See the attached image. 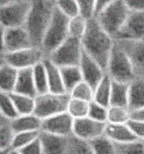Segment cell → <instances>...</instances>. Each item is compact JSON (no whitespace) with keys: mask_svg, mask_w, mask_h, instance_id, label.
<instances>
[{"mask_svg":"<svg viewBox=\"0 0 144 154\" xmlns=\"http://www.w3.org/2000/svg\"><path fill=\"white\" fill-rule=\"evenodd\" d=\"M81 42L83 51L105 70L115 39L100 26L96 18L89 19L87 30Z\"/></svg>","mask_w":144,"mask_h":154,"instance_id":"cell-1","label":"cell"},{"mask_svg":"<svg viewBox=\"0 0 144 154\" xmlns=\"http://www.w3.org/2000/svg\"><path fill=\"white\" fill-rule=\"evenodd\" d=\"M55 5L46 0H31L30 8L24 28L33 46L41 47L45 30L50 23Z\"/></svg>","mask_w":144,"mask_h":154,"instance_id":"cell-2","label":"cell"},{"mask_svg":"<svg viewBox=\"0 0 144 154\" xmlns=\"http://www.w3.org/2000/svg\"><path fill=\"white\" fill-rule=\"evenodd\" d=\"M130 14L124 0H116L99 13L94 18L113 38H116Z\"/></svg>","mask_w":144,"mask_h":154,"instance_id":"cell-3","label":"cell"},{"mask_svg":"<svg viewBox=\"0 0 144 154\" xmlns=\"http://www.w3.org/2000/svg\"><path fill=\"white\" fill-rule=\"evenodd\" d=\"M105 72L112 81L119 82L130 84L137 78L129 57L116 42L109 57Z\"/></svg>","mask_w":144,"mask_h":154,"instance_id":"cell-4","label":"cell"},{"mask_svg":"<svg viewBox=\"0 0 144 154\" xmlns=\"http://www.w3.org/2000/svg\"><path fill=\"white\" fill-rule=\"evenodd\" d=\"M69 21L70 18L58 11L55 6L52 20L45 30L41 44V48L46 57L69 38Z\"/></svg>","mask_w":144,"mask_h":154,"instance_id":"cell-5","label":"cell"},{"mask_svg":"<svg viewBox=\"0 0 144 154\" xmlns=\"http://www.w3.org/2000/svg\"><path fill=\"white\" fill-rule=\"evenodd\" d=\"M70 95L68 93H52L37 94L33 114L41 120L49 116L65 112Z\"/></svg>","mask_w":144,"mask_h":154,"instance_id":"cell-6","label":"cell"},{"mask_svg":"<svg viewBox=\"0 0 144 154\" xmlns=\"http://www.w3.org/2000/svg\"><path fill=\"white\" fill-rule=\"evenodd\" d=\"M83 53V49L81 40L69 37L46 57L60 68L79 66Z\"/></svg>","mask_w":144,"mask_h":154,"instance_id":"cell-7","label":"cell"},{"mask_svg":"<svg viewBox=\"0 0 144 154\" xmlns=\"http://www.w3.org/2000/svg\"><path fill=\"white\" fill-rule=\"evenodd\" d=\"M6 63L17 69H32L35 65L42 63L46 57L41 47L30 46L17 51L5 53Z\"/></svg>","mask_w":144,"mask_h":154,"instance_id":"cell-8","label":"cell"},{"mask_svg":"<svg viewBox=\"0 0 144 154\" xmlns=\"http://www.w3.org/2000/svg\"><path fill=\"white\" fill-rule=\"evenodd\" d=\"M31 0L0 7V24L5 28L24 27Z\"/></svg>","mask_w":144,"mask_h":154,"instance_id":"cell-9","label":"cell"},{"mask_svg":"<svg viewBox=\"0 0 144 154\" xmlns=\"http://www.w3.org/2000/svg\"><path fill=\"white\" fill-rule=\"evenodd\" d=\"M73 125L74 119L65 111L43 119L40 131L64 137H70L73 134Z\"/></svg>","mask_w":144,"mask_h":154,"instance_id":"cell-10","label":"cell"},{"mask_svg":"<svg viewBox=\"0 0 144 154\" xmlns=\"http://www.w3.org/2000/svg\"><path fill=\"white\" fill-rule=\"evenodd\" d=\"M106 122L97 121L89 116L74 119L73 135L91 141L96 138L105 134Z\"/></svg>","mask_w":144,"mask_h":154,"instance_id":"cell-11","label":"cell"},{"mask_svg":"<svg viewBox=\"0 0 144 154\" xmlns=\"http://www.w3.org/2000/svg\"><path fill=\"white\" fill-rule=\"evenodd\" d=\"M115 40H144V12L130 11Z\"/></svg>","mask_w":144,"mask_h":154,"instance_id":"cell-12","label":"cell"},{"mask_svg":"<svg viewBox=\"0 0 144 154\" xmlns=\"http://www.w3.org/2000/svg\"><path fill=\"white\" fill-rule=\"evenodd\" d=\"M127 54L137 78L144 79V40H115Z\"/></svg>","mask_w":144,"mask_h":154,"instance_id":"cell-13","label":"cell"},{"mask_svg":"<svg viewBox=\"0 0 144 154\" xmlns=\"http://www.w3.org/2000/svg\"><path fill=\"white\" fill-rule=\"evenodd\" d=\"M79 68L83 75V81L89 83L94 89L106 73L105 69L84 51L79 63Z\"/></svg>","mask_w":144,"mask_h":154,"instance_id":"cell-14","label":"cell"},{"mask_svg":"<svg viewBox=\"0 0 144 154\" xmlns=\"http://www.w3.org/2000/svg\"><path fill=\"white\" fill-rule=\"evenodd\" d=\"M5 53L33 46L29 34L24 27L5 29Z\"/></svg>","mask_w":144,"mask_h":154,"instance_id":"cell-15","label":"cell"},{"mask_svg":"<svg viewBox=\"0 0 144 154\" xmlns=\"http://www.w3.org/2000/svg\"><path fill=\"white\" fill-rule=\"evenodd\" d=\"M69 137L39 132L43 154H67Z\"/></svg>","mask_w":144,"mask_h":154,"instance_id":"cell-16","label":"cell"},{"mask_svg":"<svg viewBox=\"0 0 144 154\" xmlns=\"http://www.w3.org/2000/svg\"><path fill=\"white\" fill-rule=\"evenodd\" d=\"M105 135L116 144L127 143L137 140L128 125V122L121 124L106 122Z\"/></svg>","mask_w":144,"mask_h":154,"instance_id":"cell-17","label":"cell"},{"mask_svg":"<svg viewBox=\"0 0 144 154\" xmlns=\"http://www.w3.org/2000/svg\"><path fill=\"white\" fill-rule=\"evenodd\" d=\"M42 120L33 113L17 116L10 122V127L15 133L40 131Z\"/></svg>","mask_w":144,"mask_h":154,"instance_id":"cell-18","label":"cell"},{"mask_svg":"<svg viewBox=\"0 0 144 154\" xmlns=\"http://www.w3.org/2000/svg\"><path fill=\"white\" fill-rule=\"evenodd\" d=\"M44 66L45 68L47 81H48V87L49 92L52 93H67L63 82L62 78L61 69L60 67L56 65L53 62L45 57L43 61Z\"/></svg>","mask_w":144,"mask_h":154,"instance_id":"cell-19","label":"cell"},{"mask_svg":"<svg viewBox=\"0 0 144 154\" xmlns=\"http://www.w3.org/2000/svg\"><path fill=\"white\" fill-rule=\"evenodd\" d=\"M128 107L131 112L144 108V79L136 78L130 84Z\"/></svg>","mask_w":144,"mask_h":154,"instance_id":"cell-20","label":"cell"},{"mask_svg":"<svg viewBox=\"0 0 144 154\" xmlns=\"http://www.w3.org/2000/svg\"><path fill=\"white\" fill-rule=\"evenodd\" d=\"M15 93L35 97L37 95L33 76V68L18 70Z\"/></svg>","mask_w":144,"mask_h":154,"instance_id":"cell-21","label":"cell"},{"mask_svg":"<svg viewBox=\"0 0 144 154\" xmlns=\"http://www.w3.org/2000/svg\"><path fill=\"white\" fill-rule=\"evenodd\" d=\"M111 84L112 80L105 73V76L94 89V99L96 103L105 107H109L111 103Z\"/></svg>","mask_w":144,"mask_h":154,"instance_id":"cell-22","label":"cell"},{"mask_svg":"<svg viewBox=\"0 0 144 154\" xmlns=\"http://www.w3.org/2000/svg\"><path fill=\"white\" fill-rule=\"evenodd\" d=\"M18 69L6 63L0 69V92L13 93L17 83Z\"/></svg>","mask_w":144,"mask_h":154,"instance_id":"cell-23","label":"cell"},{"mask_svg":"<svg viewBox=\"0 0 144 154\" xmlns=\"http://www.w3.org/2000/svg\"><path fill=\"white\" fill-rule=\"evenodd\" d=\"M130 84L112 81L110 105L128 107Z\"/></svg>","mask_w":144,"mask_h":154,"instance_id":"cell-24","label":"cell"},{"mask_svg":"<svg viewBox=\"0 0 144 154\" xmlns=\"http://www.w3.org/2000/svg\"><path fill=\"white\" fill-rule=\"evenodd\" d=\"M60 69L65 91L70 94V92L75 86L83 81L82 72L79 66H67Z\"/></svg>","mask_w":144,"mask_h":154,"instance_id":"cell-25","label":"cell"},{"mask_svg":"<svg viewBox=\"0 0 144 154\" xmlns=\"http://www.w3.org/2000/svg\"><path fill=\"white\" fill-rule=\"evenodd\" d=\"M11 97L19 115L33 113L35 105V97L26 94L11 93Z\"/></svg>","mask_w":144,"mask_h":154,"instance_id":"cell-26","label":"cell"},{"mask_svg":"<svg viewBox=\"0 0 144 154\" xmlns=\"http://www.w3.org/2000/svg\"><path fill=\"white\" fill-rule=\"evenodd\" d=\"M131 119V111L128 107L110 105L107 108V123H127Z\"/></svg>","mask_w":144,"mask_h":154,"instance_id":"cell-27","label":"cell"},{"mask_svg":"<svg viewBox=\"0 0 144 154\" xmlns=\"http://www.w3.org/2000/svg\"><path fill=\"white\" fill-rule=\"evenodd\" d=\"M88 22L89 19L85 18L80 14L72 18H70L68 25L69 37L81 40L87 30Z\"/></svg>","mask_w":144,"mask_h":154,"instance_id":"cell-28","label":"cell"},{"mask_svg":"<svg viewBox=\"0 0 144 154\" xmlns=\"http://www.w3.org/2000/svg\"><path fill=\"white\" fill-rule=\"evenodd\" d=\"M33 76L37 94H45L49 92L47 75L43 62L33 67Z\"/></svg>","mask_w":144,"mask_h":154,"instance_id":"cell-29","label":"cell"},{"mask_svg":"<svg viewBox=\"0 0 144 154\" xmlns=\"http://www.w3.org/2000/svg\"><path fill=\"white\" fill-rule=\"evenodd\" d=\"M90 102L84 101L82 99L71 98L68 103L66 111L71 116L73 119H79L88 116Z\"/></svg>","mask_w":144,"mask_h":154,"instance_id":"cell-30","label":"cell"},{"mask_svg":"<svg viewBox=\"0 0 144 154\" xmlns=\"http://www.w3.org/2000/svg\"><path fill=\"white\" fill-rule=\"evenodd\" d=\"M94 154H116V144L105 134L89 141Z\"/></svg>","mask_w":144,"mask_h":154,"instance_id":"cell-31","label":"cell"},{"mask_svg":"<svg viewBox=\"0 0 144 154\" xmlns=\"http://www.w3.org/2000/svg\"><path fill=\"white\" fill-rule=\"evenodd\" d=\"M67 154H94L92 146L88 140L70 135L68 139Z\"/></svg>","mask_w":144,"mask_h":154,"instance_id":"cell-32","label":"cell"},{"mask_svg":"<svg viewBox=\"0 0 144 154\" xmlns=\"http://www.w3.org/2000/svg\"><path fill=\"white\" fill-rule=\"evenodd\" d=\"M40 131H29V132H19L15 133L12 143L11 149L13 150H20L24 146H28V144L33 142L39 137Z\"/></svg>","mask_w":144,"mask_h":154,"instance_id":"cell-33","label":"cell"},{"mask_svg":"<svg viewBox=\"0 0 144 154\" xmlns=\"http://www.w3.org/2000/svg\"><path fill=\"white\" fill-rule=\"evenodd\" d=\"M0 111L10 122L19 116L10 94L0 92Z\"/></svg>","mask_w":144,"mask_h":154,"instance_id":"cell-34","label":"cell"},{"mask_svg":"<svg viewBox=\"0 0 144 154\" xmlns=\"http://www.w3.org/2000/svg\"><path fill=\"white\" fill-rule=\"evenodd\" d=\"M70 95L71 98L91 102L94 99V88L85 81H82L73 88L70 92Z\"/></svg>","mask_w":144,"mask_h":154,"instance_id":"cell-35","label":"cell"},{"mask_svg":"<svg viewBox=\"0 0 144 154\" xmlns=\"http://www.w3.org/2000/svg\"><path fill=\"white\" fill-rule=\"evenodd\" d=\"M116 154H144V140L116 144Z\"/></svg>","mask_w":144,"mask_h":154,"instance_id":"cell-36","label":"cell"},{"mask_svg":"<svg viewBox=\"0 0 144 154\" xmlns=\"http://www.w3.org/2000/svg\"><path fill=\"white\" fill-rule=\"evenodd\" d=\"M56 8L69 18L76 17L80 14L77 0H58Z\"/></svg>","mask_w":144,"mask_h":154,"instance_id":"cell-37","label":"cell"},{"mask_svg":"<svg viewBox=\"0 0 144 154\" xmlns=\"http://www.w3.org/2000/svg\"><path fill=\"white\" fill-rule=\"evenodd\" d=\"M107 108L104 105H101L95 101H91L89 105V110L88 116L97 121L106 122L107 118Z\"/></svg>","mask_w":144,"mask_h":154,"instance_id":"cell-38","label":"cell"},{"mask_svg":"<svg viewBox=\"0 0 144 154\" xmlns=\"http://www.w3.org/2000/svg\"><path fill=\"white\" fill-rule=\"evenodd\" d=\"M14 136L10 124L0 125V150L11 148V143Z\"/></svg>","mask_w":144,"mask_h":154,"instance_id":"cell-39","label":"cell"},{"mask_svg":"<svg viewBox=\"0 0 144 154\" xmlns=\"http://www.w3.org/2000/svg\"><path fill=\"white\" fill-rule=\"evenodd\" d=\"M77 2L80 15L87 19H91L94 17L96 0H77Z\"/></svg>","mask_w":144,"mask_h":154,"instance_id":"cell-40","label":"cell"},{"mask_svg":"<svg viewBox=\"0 0 144 154\" xmlns=\"http://www.w3.org/2000/svg\"><path fill=\"white\" fill-rule=\"evenodd\" d=\"M128 125L130 128L137 140H144V121L131 118L128 122Z\"/></svg>","mask_w":144,"mask_h":154,"instance_id":"cell-41","label":"cell"},{"mask_svg":"<svg viewBox=\"0 0 144 154\" xmlns=\"http://www.w3.org/2000/svg\"><path fill=\"white\" fill-rule=\"evenodd\" d=\"M21 154H43V148L39 137L23 148L18 150Z\"/></svg>","mask_w":144,"mask_h":154,"instance_id":"cell-42","label":"cell"},{"mask_svg":"<svg viewBox=\"0 0 144 154\" xmlns=\"http://www.w3.org/2000/svg\"><path fill=\"white\" fill-rule=\"evenodd\" d=\"M130 11L144 12V0H124Z\"/></svg>","mask_w":144,"mask_h":154,"instance_id":"cell-43","label":"cell"},{"mask_svg":"<svg viewBox=\"0 0 144 154\" xmlns=\"http://www.w3.org/2000/svg\"><path fill=\"white\" fill-rule=\"evenodd\" d=\"M116 0H96L95 2V11H94V17H96L99 13L105 9L108 5H110Z\"/></svg>","mask_w":144,"mask_h":154,"instance_id":"cell-44","label":"cell"},{"mask_svg":"<svg viewBox=\"0 0 144 154\" xmlns=\"http://www.w3.org/2000/svg\"><path fill=\"white\" fill-rule=\"evenodd\" d=\"M6 28L0 24V54L5 53V37Z\"/></svg>","mask_w":144,"mask_h":154,"instance_id":"cell-45","label":"cell"},{"mask_svg":"<svg viewBox=\"0 0 144 154\" xmlns=\"http://www.w3.org/2000/svg\"><path fill=\"white\" fill-rule=\"evenodd\" d=\"M131 118L138 119V120H143L144 121V108L142 110L131 112Z\"/></svg>","mask_w":144,"mask_h":154,"instance_id":"cell-46","label":"cell"},{"mask_svg":"<svg viewBox=\"0 0 144 154\" xmlns=\"http://www.w3.org/2000/svg\"><path fill=\"white\" fill-rule=\"evenodd\" d=\"M25 1H28V0H0V7L13 5V4H17V3H22V2H25Z\"/></svg>","mask_w":144,"mask_h":154,"instance_id":"cell-47","label":"cell"},{"mask_svg":"<svg viewBox=\"0 0 144 154\" xmlns=\"http://www.w3.org/2000/svg\"><path fill=\"white\" fill-rule=\"evenodd\" d=\"M8 124H10V121L5 118L0 111V125H8Z\"/></svg>","mask_w":144,"mask_h":154,"instance_id":"cell-48","label":"cell"},{"mask_svg":"<svg viewBox=\"0 0 144 154\" xmlns=\"http://www.w3.org/2000/svg\"><path fill=\"white\" fill-rule=\"evenodd\" d=\"M5 64H6V60L5 54H0V69L4 66Z\"/></svg>","mask_w":144,"mask_h":154,"instance_id":"cell-49","label":"cell"},{"mask_svg":"<svg viewBox=\"0 0 144 154\" xmlns=\"http://www.w3.org/2000/svg\"><path fill=\"white\" fill-rule=\"evenodd\" d=\"M11 148H7V149H3V150H0V154H11Z\"/></svg>","mask_w":144,"mask_h":154,"instance_id":"cell-50","label":"cell"},{"mask_svg":"<svg viewBox=\"0 0 144 154\" xmlns=\"http://www.w3.org/2000/svg\"><path fill=\"white\" fill-rule=\"evenodd\" d=\"M47 2H49L50 4L52 5H56V4H57V2L58 1V0H46Z\"/></svg>","mask_w":144,"mask_h":154,"instance_id":"cell-51","label":"cell"},{"mask_svg":"<svg viewBox=\"0 0 144 154\" xmlns=\"http://www.w3.org/2000/svg\"><path fill=\"white\" fill-rule=\"evenodd\" d=\"M11 154H21V153H20V152H19V151H17V150H13V149H11Z\"/></svg>","mask_w":144,"mask_h":154,"instance_id":"cell-52","label":"cell"}]
</instances>
